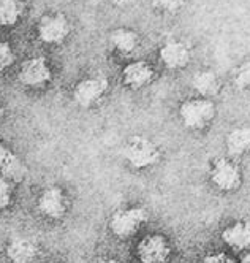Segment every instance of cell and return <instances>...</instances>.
Wrapping results in <instances>:
<instances>
[{
  "instance_id": "obj_8",
  "label": "cell",
  "mask_w": 250,
  "mask_h": 263,
  "mask_svg": "<svg viewBox=\"0 0 250 263\" xmlns=\"http://www.w3.org/2000/svg\"><path fill=\"white\" fill-rule=\"evenodd\" d=\"M17 80L27 87H43L52 80V71L43 55H36L21 65Z\"/></svg>"
},
{
  "instance_id": "obj_18",
  "label": "cell",
  "mask_w": 250,
  "mask_h": 263,
  "mask_svg": "<svg viewBox=\"0 0 250 263\" xmlns=\"http://www.w3.org/2000/svg\"><path fill=\"white\" fill-rule=\"evenodd\" d=\"M23 4L19 0H0V26L13 27L23 16Z\"/></svg>"
},
{
  "instance_id": "obj_6",
  "label": "cell",
  "mask_w": 250,
  "mask_h": 263,
  "mask_svg": "<svg viewBox=\"0 0 250 263\" xmlns=\"http://www.w3.org/2000/svg\"><path fill=\"white\" fill-rule=\"evenodd\" d=\"M70 33V23L62 13L45 14L36 24V35L46 45H59Z\"/></svg>"
},
{
  "instance_id": "obj_13",
  "label": "cell",
  "mask_w": 250,
  "mask_h": 263,
  "mask_svg": "<svg viewBox=\"0 0 250 263\" xmlns=\"http://www.w3.org/2000/svg\"><path fill=\"white\" fill-rule=\"evenodd\" d=\"M190 86L197 93V97L201 99H210L219 96V92L222 89L220 78L217 77V73L214 70H198L194 73V77L190 80Z\"/></svg>"
},
{
  "instance_id": "obj_1",
  "label": "cell",
  "mask_w": 250,
  "mask_h": 263,
  "mask_svg": "<svg viewBox=\"0 0 250 263\" xmlns=\"http://www.w3.org/2000/svg\"><path fill=\"white\" fill-rule=\"evenodd\" d=\"M216 109V103L210 99H187L179 105V121L184 128L190 132H203L213 124L217 112Z\"/></svg>"
},
{
  "instance_id": "obj_3",
  "label": "cell",
  "mask_w": 250,
  "mask_h": 263,
  "mask_svg": "<svg viewBox=\"0 0 250 263\" xmlns=\"http://www.w3.org/2000/svg\"><path fill=\"white\" fill-rule=\"evenodd\" d=\"M209 181L220 192H235L242 184V170L235 159L219 157L210 163Z\"/></svg>"
},
{
  "instance_id": "obj_17",
  "label": "cell",
  "mask_w": 250,
  "mask_h": 263,
  "mask_svg": "<svg viewBox=\"0 0 250 263\" xmlns=\"http://www.w3.org/2000/svg\"><path fill=\"white\" fill-rule=\"evenodd\" d=\"M109 43L119 54L130 55L137 51L140 45V35L131 29L119 27L109 33Z\"/></svg>"
},
{
  "instance_id": "obj_16",
  "label": "cell",
  "mask_w": 250,
  "mask_h": 263,
  "mask_svg": "<svg viewBox=\"0 0 250 263\" xmlns=\"http://www.w3.org/2000/svg\"><path fill=\"white\" fill-rule=\"evenodd\" d=\"M225 144L232 159H238L247 154L250 151V127L241 125L232 128L225 138Z\"/></svg>"
},
{
  "instance_id": "obj_24",
  "label": "cell",
  "mask_w": 250,
  "mask_h": 263,
  "mask_svg": "<svg viewBox=\"0 0 250 263\" xmlns=\"http://www.w3.org/2000/svg\"><path fill=\"white\" fill-rule=\"evenodd\" d=\"M137 0H111V4L112 5H116V7H121V8H124V7H130V5H133Z\"/></svg>"
},
{
  "instance_id": "obj_20",
  "label": "cell",
  "mask_w": 250,
  "mask_h": 263,
  "mask_svg": "<svg viewBox=\"0 0 250 263\" xmlns=\"http://www.w3.org/2000/svg\"><path fill=\"white\" fill-rule=\"evenodd\" d=\"M14 61H16V55H14L11 45L0 40V73L10 68Z\"/></svg>"
},
{
  "instance_id": "obj_10",
  "label": "cell",
  "mask_w": 250,
  "mask_h": 263,
  "mask_svg": "<svg viewBox=\"0 0 250 263\" xmlns=\"http://www.w3.org/2000/svg\"><path fill=\"white\" fill-rule=\"evenodd\" d=\"M68 200L65 192L57 185H51L45 189L38 198V211L45 217L49 219H61L67 213Z\"/></svg>"
},
{
  "instance_id": "obj_12",
  "label": "cell",
  "mask_w": 250,
  "mask_h": 263,
  "mask_svg": "<svg viewBox=\"0 0 250 263\" xmlns=\"http://www.w3.org/2000/svg\"><path fill=\"white\" fill-rule=\"evenodd\" d=\"M222 241L233 251H250V222L235 220L222 230Z\"/></svg>"
},
{
  "instance_id": "obj_21",
  "label": "cell",
  "mask_w": 250,
  "mask_h": 263,
  "mask_svg": "<svg viewBox=\"0 0 250 263\" xmlns=\"http://www.w3.org/2000/svg\"><path fill=\"white\" fill-rule=\"evenodd\" d=\"M152 5L162 13L172 14L178 13L185 5V0H152Z\"/></svg>"
},
{
  "instance_id": "obj_4",
  "label": "cell",
  "mask_w": 250,
  "mask_h": 263,
  "mask_svg": "<svg viewBox=\"0 0 250 263\" xmlns=\"http://www.w3.org/2000/svg\"><path fill=\"white\" fill-rule=\"evenodd\" d=\"M147 211L141 206H131L127 210H119L112 214L109 220V229L114 236L119 239H128L137 235L143 225L147 222Z\"/></svg>"
},
{
  "instance_id": "obj_15",
  "label": "cell",
  "mask_w": 250,
  "mask_h": 263,
  "mask_svg": "<svg viewBox=\"0 0 250 263\" xmlns=\"http://www.w3.org/2000/svg\"><path fill=\"white\" fill-rule=\"evenodd\" d=\"M38 246L30 238H14L7 246V257L11 263H33Z\"/></svg>"
},
{
  "instance_id": "obj_25",
  "label": "cell",
  "mask_w": 250,
  "mask_h": 263,
  "mask_svg": "<svg viewBox=\"0 0 250 263\" xmlns=\"http://www.w3.org/2000/svg\"><path fill=\"white\" fill-rule=\"evenodd\" d=\"M239 263H250V251L245 252V254L241 257V261H239Z\"/></svg>"
},
{
  "instance_id": "obj_23",
  "label": "cell",
  "mask_w": 250,
  "mask_h": 263,
  "mask_svg": "<svg viewBox=\"0 0 250 263\" xmlns=\"http://www.w3.org/2000/svg\"><path fill=\"white\" fill-rule=\"evenodd\" d=\"M201 263H236L232 257L228 254L223 252H213V254H207Z\"/></svg>"
},
{
  "instance_id": "obj_7",
  "label": "cell",
  "mask_w": 250,
  "mask_h": 263,
  "mask_svg": "<svg viewBox=\"0 0 250 263\" xmlns=\"http://www.w3.org/2000/svg\"><path fill=\"white\" fill-rule=\"evenodd\" d=\"M108 90V80L103 77H90L81 80L73 89V99L81 108L97 105Z\"/></svg>"
},
{
  "instance_id": "obj_9",
  "label": "cell",
  "mask_w": 250,
  "mask_h": 263,
  "mask_svg": "<svg viewBox=\"0 0 250 263\" xmlns=\"http://www.w3.org/2000/svg\"><path fill=\"white\" fill-rule=\"evenodd\" d=\"M191 51L185 42L181 40H168L159 49V61L166 70L178 71L185 68L190 64Z\"/></svg>"
},
{
  "instance_id": "obj_26",
  "label": "cell",
  "mask_w": 250,
  "mask_h": 263,
  "mask_svg": "<svg viewBox=\"0 0 250 263\" xmlns=\"http://www.w3.org/2000/svg\"><path fill=\"white\" fill-rule=\"evenodd\" d=\"M97 263H121L119 260H114V258H100Z\"/></svg>"
},
{
  "instance_id": "obj_22",
  "label": "cell",
  "mask_w": 250,
  "mask_h": 263,
  "mask_svg": "<svg viewBox=\"0 0 250 263\" xmlns=\"http://www.w3.org/2000/svg\"><path fill=\"white\" fill-rule=\"evenodd\" d=\"M11 198H13V187L11 182L0 176V210H5L11 204Z\"/></svg>"
},
{
  "instance_id": "obj_14",
  "label": "cell",
  "mask_w": 250,
  "mask_h": 263,
  "mask_svg": "<svg viewBox=\"0 0 250 263\" xmlns=\"http://www.w3.org/2000/svg\"><path fill=\"white\" fill-rule=\"evenodd\" d=\"M27 173L26 165L10 147L0 143V176L8 181H21Z\"/></svg>"
},
{
  "instance_id": "obj_11",
  "label": "cell",
  "mask_w": 250,
  "mask_h": 263,
  "mask_svg": "<svg viewBox=\"0 0 250 263\" xmlns=\"http://www.w3.org/2000/svg\"><path fill=\"white\" fill-rule=\"evenodd\" d=\"M156 78V70L146 61H133L125 65L122 71V81L131 90H140L150 84Z\"/></svg>"
},
{
  "instance_id": "obj_2",
  "label": "cell",
  "mask_w": 250,
  "mask_h": 263,
  "mask_svg": "<svg viewBox=\"0 0 250 263\" xmlns=\"http://www.w3.org/2000/svg\"><path fill=\"white\" fill-rule=\"evenodd\" d=\"M122 156L133 170H147L160 162L162 151L150 138L144 135H134L125 143Z\"/></svg>"
},
{
  "instance_id": "obj_5",
  "label": "cell",
  "mask_w": 250,
  "mask_h": 263,
  "mask_svg": "<svg viewBox=\"0 0 250 263\" xmlns=\"http://www.w3.org/2000/svg\"><path fill=\"white\" fill-rule=\"evenodd\" d=\"M171 254L168 238L160 233L144 236L137 246V258L140 263H168Z\"/></svg>"
},
{
  "instance_id": "obj_19",
  "label": "cell",
  "mask_w": 250,
  "mask_h": 263,
  "mask_svg": "<svg viewBox=\"0 0 250 263\" xmlns=\"http://www.w3.org/2000/svg\"><path fill=\"white\" fill-rule=\"evenodd\" d=\"M233 84L239 92L250 90V59L239 64L233 73Z\"/></svg>"
}]
</instances>
